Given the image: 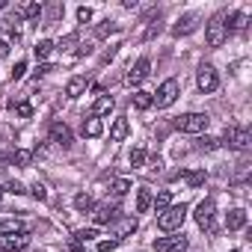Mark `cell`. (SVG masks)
I'll return each instance as SVG.
<instances>
[{"instance_id": "obj_1", "label": "cell", "mask_w": 252, "mask_h": 252, "mask_svg": "<svg viewBox=\"0 0 252 252\" xmlns=\"http://www.w3.org/2000/svg\"><path fill=\"white\" fill-rule=\"evenodd\" d=\"M184 220H187V205H184V202H181V205H169L163 214H158V225H160L163 231H175V228H181Z\"/></svg>"}, {"instance_id": "obj_2", "label": "cell", "mask_w": 252, "mask_h": 252, "mask_svg": "<svg viewBox=\"0 0 252 252\" xmlns=\"http://www.w3.org/2000/svg\"><path fill=\"white\" fill-rule=\"evenodd\" d=\"M220 146H228V149H234V152H246V149L252 146V134H249L246 128H237V125H231V128H225Z\"/></svg>"}, {"instance_id": "obj_3", "label": "cell", "mask_w": 252, "mask_h": 252, "mask_svg": "<svg viewBox=\"0 0 252 252\" xmlns=\"http://www.w3.org/2000/svg\"><path fill=\"white\" fill-rule=\"evenodd\" d=\"M178 95H181V83H178L175 77H169V80H163V83L158 86V92H152V101H155L158 107H172V104L178 101Z\"/></svg>"}, {"instance_id": "obj_4", "label": "cell", "mask_w": 252, "mask_h": 252, "mask_svg": "<svg viewBox=\"0 0 252 252\" xmlns=\"http://www.w3.org/2000/svg\"><path fill=\"white\" fill-rule=\"evenodd\" d=\"M208 122H211V119H208L205 113H184V116L175 119V128L184 131V134H205Z\"/></svg>"}, {"instance_id": "obj_5", "label": "cell", "mask_w": 252, "mask_h": 252, "mask_svg": "<svg viewBox=\"0 0 252 252\" xmlns=\"http://www.w3.org/2000/svg\"><path fill=\"white\" fill-rule=\"evenodd\" d=\"M205 39H208L211 48H220V45L228 39V27H225V18H222V15H217V18L208 21V27H205Z\"/></svg>"}, {"instance_id": "obj_6", "label": "cell", "mask_w": 252, "mask_h": 252, "mask_svg": "<svg viewBox=\"0 0 252 252\" xmlns=\"http://www.w3.org/2000/svg\"><path fill=\"white\" fill-rule=\"evenodd\" d=\"M30 243L27 231H0V252H18Z\"/></svg>"}, {"instance_id": "obj_7", "label": "cell", "mask_w": 252, "mask_h": 252, "mask_svg": "<svg viewBox=\"0 0 252 252\" xmlns=\"http://www.w3.org/2000/svg\"><path fill=\"white\" fill-rule=\"evenodd\" d=\"M214 217H217V205H214V199L199 202V208H196V222H199V228H205V231H217Z\"/></svg>"}, {"instance_id": "obj_8", "label": "cell", "mask_w": 252, "mask_h": 252, "mask_svg": "<svg viewBox=\"0 0 252 252\" xmlns=\"http://www.w3.org/2000/svg\"><path fill=\"white\" fill-rule=\"evenodd\" d=\"M196 83H199V89L208 95V92H214L217 86H220V77H217V68L214 65H202L199 68V74H196Z\"/></svg>"}, {"instance_id": "obj_9", "label": "cell", "mask_w": 252, "mask_h": 252, "mask_svg": "<svg viewBox=\"0 0 252 252\" xmlns=\"http://www.w3.org/2000/svg\"><path fill=\"white\" fill-rule=\"evenodd\" d=\"M187 237L184 234H175V237H158L155 240V252H184L187 249Z\"/></svg>"}, {"instance_id": "obj_10", "label": "cell", "mask_w": 252, "mask_h": 252, "mask_svg": "<svg viewBox=\"0 0 252 252\" xmlns=\"http://www.w3.org/2000/svg\"><path fill=\"white\" fill-rule=\"evenodd\" d=\"M110 225H113V237L122 240V237H128V234L137 231V217H116Z\"/></svg>"}, {"instance_id": "obj_11", "label": "cell", "mask_w": 252, "mask_h": 252, "mask_svg": "<svg viewBox=\"0 0 252 252\" xmlns=\"http://www.w3.org/2000/svg\"><path fill=\"white\" fill-rule=\"evenodd\" d=\"M149 68H152V63L143 57V60H137L134 65H131V71H128V77H125V83L128 86H137V83H143L146 77H149Z\"/></svg>"}, {"instance_id": "obj_12", "label": "cell", "mask_w": 252, "mask_h": 252, "mask_svg": "<svg viewBox=\"0 0 252 252\" xmlns=\"http://www.w3.org/2000/svg\"><path fill=\"white\" fill-rule=\"evenodd\" d=\"M92 217H95V222H98V225H110V222L119 217V205H116V202H113V205H110V202H104V205H98V208H95V214H92Z\"/></svg>"}, {"instance_id": "obj_13", "label": "cell", "mask_w": 252, "mask_h": 252, "mask_svg": "<svg viewBox=\"0 0 252 252\" xmlns=\"http://www.w3.org/2000/svg\"><path fill=\"white\" fill-rule=\"evenodd\" d=\"M51 143H57V146H63V149L71 146V131H68V125H63V122H54V125H51Z\"/></svg>"}, {"instance_id": "obj_14", "label": "cell", "mask_w": 252, "mask_h": 252, "mask_svg": "<svg viewBox=\"0 0 252 252\" xmlns=\"http://www.w3.org/2000/svg\"><path fill=\"white\" fill-rule=\"evenodd\" d=\"M199 27V15H181L178 21H175V27H172V36H190L193 30Z\"/></svg>"}, {"instance_id": "obj_15", "label": "cell", "mask_w": 252, "mask_h": 252, "mask_svg": "<svg viewBox=\"0 0 252 252\" xmlns=\"http://www.w3.org/2000/svg\"><path fill=\"white\" fill-rule=\"evenodd\" d=\"M113 107H116V101H113L110 95H98V101L92 104V119H101V116H110V113H113Z\"/></svg>"}, {"instance_id": "obj_16", "label": "cell", "mask_w": 252, "mask_h": 252, "mask_svg": "<svg viewBox=\"0 0 252 252\" xmlns=\"http://www.w3.org/2000/svg\"><path fill=\"white\" fill-rule=\"evenodd\" d=\"M86 86H89V77L77 74V77H71V80H68V86H65V95H68V98H80V95L86 92Z\"/></svg>"}, {"instance_id": "obj_17", "label": "cell", "mask_w": 252, "mask_h": 252, "mask_svg": "<svg viewBox=\"0 0 252 252\" xmlns=\"http://www.w3.org/2000/svg\"><path fill=\"white\" fill-rule=\"evenodd\" d=\"M243 225H246V211H243V208L228 211V217H225V228H228V231H237V228H243Z\"/></svg>"}, {"instance_id": "obj_18", "label": "cell", "mask_w": 252, "mask_h": 252, "mask_svg": "<svg viewBox=\"0 0 252 252\" xmlns=\"http://www.w3.org/2000/svg\"><path fill=\"white\" fill-rule=\"evenodd\" d=\"M128 131H131V125H128V119H116V125H113V131H110V140H125L128 137Z\"/></svg>"}, {"instance_id": "obj_19", "label": "cell", "mask_w": 252, "mask_h": 252, "mask_svg": "<svg viewBox=\"0 0 252 252\" xmlns=\"http://www.w3.org/2000/svg\"><path fill=\"white\" fill-rule=\"evenodd\" d=\"M152 199H155V196H152V190H149V187H140V190H137V211H140V214H146V211L152 208Z\"/></svg>"}, {"instance_id": "obj_20", "label": "cell", "mask_w": 252, "mask_h": 252, "mask_svg": "<svg viewBox=\"0 0 252 252\" xmlns=\"http://www.w3.org/2000/svg\"><path fill=\"white\" fill-rule=\"evenodd\" d=\"M104 134V125H101V119H89L86 125H83V137H101Z\"/></svg>"}, {"instance_id": "obj_21", "label": "cell", "mask_w": 252, "mask_h": 252, "mask_svg": "<svg viewBox=\"0 0 252 252\" xmlns=\"http://www.w3.org/2000/svg\"><path fill=\"white\" fill-rule=\"evenodd\" d=\"M131 101H134V107H137V110H149V107L155 104V101H152V92H146V89L134 92V98H131Z\"/></svg>"}, {"instance_id": "obj_22", "label": "cell", "mask_w": 252, "mask_h": 252, "mask_svg": "<svg viewBox=\"0 0 252 252\" xmlns=\"http://www.w3.org/2000/svg\"><path fill=\"white\" fill-rule=\"evenodd\" d=\"M152 205H155V211H158V214H163V211L172 205V193H169V190H160V193H158V199H152Z\"/></svg>"}, {"instance_id": "obj_23", "label": "cell", "mask_w": 252, "mask_h": 252, "mask_svg": "<svg viewBox=\"0 0 252 252\" xmlns=\"http://www.w3.org/2000/svg\"><path fill=\"white\" fill-rule=\"evenodd\" d=\"M30 160H33V155L24 152V149H15V152L9 155V163H12V166H27Z\"/></svg>"}, {"instance_id": "obj_24", "label": "cell", "mask_w": 252, "mask_h": 252, "mask_svg": "<svg viewBox=\"0 0 252 252\" xmlns=\"http://www.w3.org/2000/svg\"><path fill=\"white\" fill-rule=\"evenodd\" d=\"M18 15H21V18H39V15H42V6H39V3H33V0H30V3H21Z\"/></svg>"}, {"instance_id": "obj_25", "label": "cell", "mask_w": 252, "mask_h": 252, "mask_svg": "<svg viewBox=\"0 0 252 252\" xmlns=\"http://www.w3.org/2000/svg\"><path fill=\"white\" fill-rule=\"evenodd\" d=\"M51 51H54V42H48V39H42V42H36V48H33V54H36V60H48V57H51Z\"/></svg>"}, {"instance_id": "obj_26", "label": "cell", "mask_w": 252, "mask_h": 252, "mask_svg": "<svg viewBox=\"0 0 252 252\" xmlns=\"http://www.w3.org/2000/svg\"><path fill=\"white\" fill-rule=\"evenodd\" d=\"M74 208H77V211H92L95 202H92L89 193H77V196H74Z\"/></svg>"}, {"instance_id": "obj_27", "label": "cell", "mask_w": 252, "mask_h": 252, "mask_svg": "<svg viewBox=\"0 0 252 252\" xmlns=\"http://www.w3.org/2000/svg\"><path fill=\"white\" fill-rule=\"evenodd\" d=\"M228 21H231V24H225V27H231V30H243V27L249 24V15H246V12H234Z\"/></svg>"}, {"instance_id": "obj_28", "label": "cell", "mask_w": 252, "mask_h": 252, "mask_svg": "<svg viewBox=\"0 0 252 252\" xmlns=\"http://www.w3.org/2000/svg\"><path fill=\"white\" fill-rule=\"evenodd\" d=\"M158 33H160V12H158V15H152V18H149V30H146V33H143V39H155V36H158Z\"/></svg>"}, {"instance_id": "obj_29", "label": "cell", "mask_w": 252, "mask_h": 252, "mask_svg": "<svg viewBox=\"0 0 252 252\" xmlns=\"http://www.w3.org/2000/svg\"><path fill=\"white\" fill-rule=\"evenodd\" d=\"M196 146H199V152H214V149H220V140H214V137H199L196 140Z\"/></svg>"}, {"instance_id": "obj_30", "label": "cell", "mask_w": 252, "mask_h": 252, "mask_svg": "<svg viewBox=\"0 0 252 252\" xmlns=\"http://www.w3.org/2000/svg\"><path fill=\"white\" fill-rule=\"evenodd\" d=\"M116 30H119V24H116V21H104V24H98L95 36H98V39H107V36H110V33H116Z\"/></svg>"}, {"instance_id": "obj_31", "label": "cell", "mask_w": 252, "mask_h": 252, "mask_svg": "<svg viewBox=\"0 0 252 252\" xmlns=\"http://www.w3.org/2000/svg\"><path fill=\"white\" fill-rule=\"evenodd\" d=\"M205 178H208V175H205V169H196V172H187V184H190L193 190H196V187H202V184H205Z\"/></svg>"}, {"instance_id": "obj_32", "label": "cell", "mask_w": 252, "mask_h": 252, "mask_svg": "<svg viewBox=\"0 0 252 252\" xmlns=\"http://www.w3.org/2000/svg\"><path fill=\"white\" fill-rule=\"evenodd\" d=\"M92 237H98V228H80V231H74V240H80V243H89Z\"/></svg>"}, {"instance_id": "obj_33", "label": "cell", "mask_w": 252, "mask_h": 252, "mask_svg": "<svg viewBox=\"0 0 252 252\" xmlns=\"http://www.w3.org/2000/svg\"><path fill=\"white\" fill-rule=\"evenodd\" d=\"M143 163H146V152H143V149H134V152H131V166H134V169H143Z\"/></svg>"}, {"instance_id": "obj_34", "label": "cell", "mask_w": 252, "mask_h": 252, "mask_svg": "<svg viewBox=\"0 0 252 252\" xmlns=\"http://www.w3.org/2000/svg\"><path fill=\"white\" fill-rule=\"evenodd\" d=\"M128 190H131V181H128V178H119V181L113 184V196H125Z\"/></svg>"}, {"instance_id": "obj_35", "label": "cell", "mask_w": 252, "mask_h": 252, "mask_svg": "<svg viewBox=\"0 0 252 252\" xmlns=\"http://www.w3.org/2000/svg\"><path fill=\"white\" fill-rule=\"evenodd\" d=\"M30 193H33V199H39V202H45V199H48V190H45V184H39V181L30 187Z\"/></svg>"}, {"instance_id": "obj_36", "label": "cell", "mask_w": 252, "mask_h": 252, "mask_svg": "<svg viewBox=\"0 0 252 252\" xmlns=\"http://www.w3.org/2000/svg\"><path fill=\"white\" fill-rule=\"evenodd\" d=\"M77 21H80V24H89V21H92V9L80 6V9H77Z\"/></svg>"}, {"instance_id": "obj_37", "label": "cell", "mask_w": 252, "mask_h": 252, "mask_svg": "<svg viewBox=\"0 0 252 252\" xmlns=\"http://www.w3.org/2000/svg\"><path fill=\"white\" fill-rule=\"evenodd\" d=\"M24 71H27V63L21 60V63H15V68H12V80H21L24 77Z\"/></svg>"}, {"instance_id": "obj_38", "label": "cell", "mask_w": 252, "mask_h": 252, "mask_svg": "<svg viewBox=\"0 0 252 252\" xmlns=\"http://www.w3.org/2000/svg\"><path fill=\"white\" fill-rule=\"evenodd\" d=\"M116 246H119V240H101L98 243V252H113Z\"/></svg>"}, {"instance_id": "obj_39", "label": "cell", "mask_w": 252, "mask_h": 252, "mask_svg": "<svg viewBox=\"0 0 252 252\" xmlns=\"http://www.w3.org/2000/svg\"><path fill=\"white\" fill-rule=\"evenodd\" d=\"M71 45H77V36H74V33H71V36H65V39H60V48H63V51H68Z\"/></svg>"}, {"instance_id": "obj_40", "label": "cell", "mask_w": 252, "mask_h": 252, "mask_svg": "<svg viewBox=\"0 0 252 252\" xmlns=\"http://www.w3.org/2000/svg\"><path fill=\"white\" fill-rule=\"evenodd\" d=\"M15 113H18L21 119H27V116H33V107H30V104H18V107H15Z\"/></svg>"}, {"instance_id": "obj_41", "label": "cell", "mask_w": 252, "mask_h": 252, "mask_svg": "<svg viewBox=\"0 0 252 252\" xmlns=\"http://www.w3.org/2000/svg\"><path fill=\"white\" fill-rule=\"evenodd\" d=\"M6 190H9V193H15V196L27 193V190H24V184H18V181H9V184H6Z\"/></svg>"}, {"instance_id": "obj_42", "label": "cell", "mask_w": 252, "mask_h": 252, "mask_svg": "<svg viewBox=\"0 0 252 252\" xmlns=\"http://www.w3.org/2000/svg\"><path fill=\"white\" fill-rule=\"evenodd\" d=\"M68 246H71V249H74V252H83V249H86V243H80V240H74V237H71V240H68Z\"/></svg>"}, {"instance_id": "obj_43", "label": "cell", "mask_w": 252, "mask_h": 252, "mask_svg": "<svg viewBox=\"0 0 252 252\" xmlns=\"http://www.w3.org/2000/svg\"><path fill=\"white\" fill-rule=\"evenodd\" d=\"M51 71H54V65H51V63H42V65H39V74H51Z\"/></svg>"}, {"instance_id": "obj_44", "label": "cell", "mask_w": 252, "mask_h": 252, "mask_svg": "<svg viewBox=\"0 0 252 252\" xmlns=\"http://www.w3.org/2000/svg\"><path fill=\"white\" fill-rule=\"evenodd\" d=\"M6 54H9V45H6V42H0V57H6Z\"/></svg>"}, {"instance_id": "obj_45", "label": "cell", "mask_w": 252, "mask_h": 252, "mask_svg": "<svg viewBox=\"0 0 252 252\" xmlns=\"http://www.w3.org/2000/svg\"><path fill=\"white\" fill-rule=\"evenodd\" d=\"M0 199H3V190H0Z\"/></svg>"}, {"instance_id": "obj_46", "label": "cell", "mask_w": 252, "mask_h": 252, "mask_svg": "<svg viewBox=\"0 0 252 252\" xmlns=\"http://www.w3.org/2000/svg\"><path fill=\"white\" fill-rule=\"evenodd\" d=\"M231 252H240V249H231Z\"/></svg>"}]
</instances>
